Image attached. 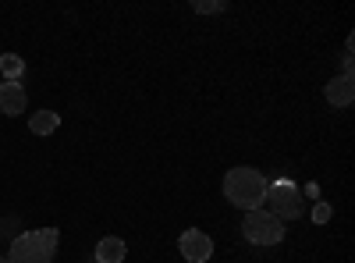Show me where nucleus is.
Wrapping results in <instances>:
<instances>
[{
	"label": "nucleus",
	"mask_w": 355,
	"mask_h": 263,
	"mask_svg": "<svg viewBox=\"0 0 355 263\" xmlns=\"http://www.w3.org/2000/svg\"><path fill=\"white\" fill-rule=\"evenodd\" d=\"M0 263H11V260H8V256H0Z\"/></svg>",
	"instance_id": "nucleus-13"
},
{
	"label": "nucleus",
	"mask_w": 355,
	"mask_h": 263,
	"mask_svg": "<svg viewBox=\"0 0 355 263\" xmlns=\"http://www.w3.org/2000/svg\"><path fill=\"white\" fill-rule=\"evenodd\" d=\"M61 246V228H36V231H21L11 242L8 260L11 263H50Z\"/></svg>",
	"instance_id": "nucleus-2"
},
{
	"label": "nucleus",
	"mask_w": 355,
	"mask_h": 263,
	"mask_svg": "<svg viewBox=\"0 0 355 263\" xmlns=\"http://www.w3.org/2000/svg\"><path fill=\"white\" fill-rule=\"evenodd\" d=\"M331 221V203H316L313 207V224H327Z\"/></svg>",
	"instance_id": "nucleus-12"
},
{
	"label": "nucleus",
	"mask_w": 355,
	"mask_h": 263,
	"mask_svg": "<svg viewBox=\"0 0 355 263\" xmlns=\"http://www.w3.org/2000/svg\"><path fill=\"white\" fill-rule=\"evenodd\" d=\"M242 235L256 246H277L284 239V221H277L270 210H249L242 221Z\"/></svg>",
	"instance_id": "nucleus-4"
},
{
	"label": "nucleus",
	"mask_w": 355,
	"mask_h": 263,
	"mask_svg": "<svg viewBox=\"0 0 355 263\" xmlns=\"http://www.w3.org/2000/svg\"><path fill=\"white\" fill-rule=\"evenodd\" d=\"M263 203L270 207V214L277 221H295L302 217V189L288 182V178H277V182H266V196Z\"/></svg>",
	"instance_id": "nucleus-3"
},
{
	"label": "nucleus",
	"mask_w": 355,
	"mask_h": 263,
	"mask_svg": "<svg viewBox=\"0 0 355 263\" xmlns=\"http://www.w3.org/2000/svg\"><path fill=\"white\" fill-rule=\"evenodd\" d=\"M178 249H182V256H185L189 263H206V260L214 256L210 235H206V231H199V228H189L185 235H182V242H178Z\"/></svg>",
	"instance_id": "nucleus-5"
},
{
	"label": "nucleus",
	"mask_w": 355,
	"mask_h": 263,
	"mask_svg": "<svg viewBox=\"0 0 355 263\" xmlns=\"http://www.w3.org/2000/svg\"><path fill=\"white\" fill-rule=\"evenodd\" d=\"M224 196L234 203L239 210H259L263 196H266V178L256 167H231L224 174Z\"/></svg>",
	"instance_id": "nucleus-1"
},
{
	"label": "nucleus",
	"mask_w": 355,
	"mask_h": 263,
	"mask_svg": "<svg viewBox=\"0 0 355 263\" xmlns=\"http://www.w3.org/2000/svg\"><path fill=\"white\" fill-rule=\"evenodd\" d=\"M125 253H128V246H125L121 239H103L93 256H96V263H121Z\"/></svg>",
	"instance_id": "nucleus-8"
},
{
	"label": "nucleus",
	"mask_w": 355,
	"mask_h": 263,
	"mask_svg": "<svg viewBox=\"0 0 355 263\" xmlns=\"http://www.w3.org/2000/svg\"><path fill=\"white\" fill-rule=\"evenodd\" d=\"M57 125H61V114H53V110H40L28 118V128L36 135H50V132H57Z\"/></svg>",
	"instance_id": "nucleus-9"
},
{
	"label": "nucleus",
	"mask_w": 355,
	"mask_h": 263,
	"mask_svg": "<svg viewBox=\"0 0 355 263\" xmlns=\"http://www.w3.org/2000/svg\"><path fill=\"white\" fill-rule=\"evenodd\" d=\"M327 100L334 107H348L355 100V75H338L327 82Z\"/></svg>",
	"instance_id": "nucleus-7"
},
{
	"label": "nucleus",
	"mask_w": 355,
	"mask_h": 263,
	"mask_svg": "<svg viewBox=\"0 0 355 263\" xmlns=\"http://www.w3.org/2000/svg\"><path fill=\"white\" fill-rule=\"evenodd\" d=\"M0 75H4V82H18L25 75V61L18 53H4L0 57Z\"/></svg>",
	"instance_id": "nucleus-10"
},
{
	"label": "nucleus",
	"mask_w": 355,
	"mask_h": 263,
	"mask_svg": "<svg viewBox=\"0 0 355 263\" xmlns=\"http://www.w3.org/2000/svg\"><path fill=\"white\" fill-rule=\"evenodd\" d=\"M224 8H227L224 0H192V11H199V15H217Z\"/></svg>",
	"instance_id": "nucleus-11"
},
{
	"label": "nucleus",
	"mask_w": 355,
	"mask_h": 263,
	"mask_svg": "<svg viewBox=\"0 0 355 263\" xmlns=\"http://www.w3.org/2000/svg\"><path fill=\"white\" fill-rule=\"evenodd\" d=\"M25 103H28V96H25V90H21V82H4L0 85V110L4 114H21L25 110Z\"/></svg>",
	"instance_id": "nucleus-6"
}]
</instances>
